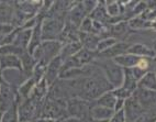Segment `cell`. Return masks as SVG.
I'll return each instance as SVG.
<instances>
[{
    "instance_id": "f546056e",
    "label": "cell",
    "mask_w": 156,
    "mask_h": 122,
    "mask_svg": "<svg viewBox=\"0 0 156 122\" xmlns=\"http://www.w3.org/2000/svg\"><path fill=\"white\" fill-rule=\"evenodd\" d=\"M152 29H154V30H156V20H155V21H153V22H152Z\"/></svg>"
},
{
    "instance_id": "2e32d148",
    "label": "cell",
    "mask_w": 156,
    "mask_h": 122,
    "mask_svg": "<svg viewBox=\"0 0 156 122\" xmlns=\"http://www.w3.org/2000/svg\"><path fill=\"white\" fill-rule=\"evenodd\" d=\"M117 99L118 98L115 97V95L113 94V92L110 90V92H107L103 95H101L98 99H96L95 105L101 106V107H106V108L112 109V110H113L115 102H117Z\"/></svg>"
},
{
    "instance_id": "cb8c5ba5",
    "label": "cell",
    "mask_w": 156,
    "mask_h": 122,
    "mask_svg": "<svg viewBox=\"0 0 156 122\" xmlns=\"http://www.w3.org/2000/svg\"><path fill=\"white\" fill-rule=\"evenodd\" d=\"M109 122H126L124 111L120 110V111H118V112H114L113 116L111 117V119L109 120Z\"/></svg>"
},
{
    "instance_id": "603a6c76",
    "label": "cell",
    "mask_w": 156,
    "mask_h": 122,
    "mask_svg": "<svg viewBox=\"0 0 156 122\" xmlns=\"http://www.w3.org/2000/svg\"><path fill=\"white\" fill-rule=\"evenodd\" d=\"M34 83H35L34 79H29L27 83H24L22 86L19 88V94L21 95L22 97H28V95L30 94V92L33 89Z\"/></svg>"
},
{
    "instance_id": "277c9868",
    "label": "cell",
    "mask_w": 156,
    "mask_h": 122,
    "mask_svg": "<svg viewBox=\"0 0 156 122\" xmlns=\"http://www.w3.org/2000/svg\"><path fill=\"white\" fill-rule=\"evenodd\" d=\"M132 96L142 106L143 110L151 108L152 106L156 103V92L154 90H148V89L137 87V89L132 94Z\"/></svg>"
},
{
    "instance_id": "83f0119b",
    "label": "cell",
    "mask_w": 156,
    "mask_h": 122,
    "mask_svg": "<svg viewBox=\"0 0 156 122\" xmlns=\"http://www.w3.org/2000/svg\"><path fill=\"white\" fill-rule=\"evenodd\" d=\"M88 122H109V120H95V119H89Z\"/></svg>"
},
{
    "instance_id": "6da1fadb",
    "label": "cell",
    "mask_w": 156,
    "mask_h": 122,
    "mask_svg": "<svg viewBox=\"0 0 156 122\" xmlns=\"http://www.w3.org/2000/svg\"><path fill=\"white\" fill-rule=\"evenodd\" d=\"M101 61H95V66H98L103 73L108 83L113 87V89L122 86L123 83V68L115 64L112 59L98 58Z\"/></svg>"
},
{
    "instance_id": "f1b7e54d",
    "label": "cell",
    "mask_w": 156,
    "mask_h": 122,
    "mask_svg": "<svg viewBox=\"0 0 156 122\" xmlns=\"http://www.w3.org/2000/svg\"><path fill=\"white\" fill-rule=\"evenodd\" d=\"M37 122H55V121H54V119H45V120L41 119V120H39Z\"/></svg>"
},
{
    "instance_id": "8992f818",
    "label": "cell",
    "mask_w": 156,
    "mask_h": 122,
    "mask_svg": "<svg viewBox=\"0 0 156 122\" xmlns=\"http://www.w3.org/2000/svg\"><path fill=\"white\" fill-rule=\"evenodd\" d=\"M59 32H62V22L59 20H46L42 25V39L46 41L56 39Z\"/></svg>"
},
{
    "instance_id": "836d02e7",
    "label": "cell",
    "mask_w": 156,
    "mask_h": 122,
    "mask_svg": "<svg viewBox=\"0 0 156 122\" xmlns=\"http://www.w3.org/2000/svg\"><path fill=\"white\" fill-rule=\"evenodd\" d=\"M126 122H132V121H126Z\"/></svg>"
},
{
    "instance_id": "4dcf8cb0",
    "label": "cell",
    "mask_w": 156,
    "mask_h": 122,
    "mask_svg": "<svg viewBox=\"0 0 156 122\" xmlns=\"http://www.w3.org/2000/svg\"><path fill=\"white\" fill-rule=\"evenodd\" d=\"M1 108H0V122H1V119H2V114H1Z\"/></svg>"
},
{
    "instance_id": "4316f807",
    "label": "cell",
    "mask_w": 156,
    "mask_h": 122,
    "mask_svg": "<svg viewBox=\"0 0 156 122\" xmlns=\"http://www.w3.org/2000/svg\"><path fill=\"white\" fill-rule=\"evenodd\" d=\"M59 122H61V121H59ZM62 122H88V121L77 119V118H74V117H69V118H67V119H64Z\"/></svg>"
},
{
    "instance_id": "7c38bea8",
    "label": "cell",
    "mask_w": 156,
    "mask_h": 122,
    "mask_svg": "<svg viewBox=\"0 0 156 122\" xmlns=\"http://www.w3.org/2000/svg\"><path fill=\"white\" fill-rule=\"evenodd\" d=\"M140 59H141V57H139V56L126 53V54H122V55L113 58L112 61L115 64H118L119 66L122 67V68H133V67L137 66Z\"/></svg>"
},
{
    "instance_id": "9a60e30c",
    "label": "cell",
    "mask_w": 156,
    "mask_h": 122,
    "mask_svg": "<svg viewBox=\"0 0 156 122\" xmlns=\"http://www.w3.org/2000/svg\"><path fill=\"white\" fill-rule=\"evenodd\" d=\"M139 88L148 89V90H154L156 92V74L154 70H150L142 77L137 83Z\"/></svg>"
},
{
    "instance_id": "3957f363",
    "label": "cell",
    "mask_w": 156,
    "mask_h": 122,
    "mask_svg": "<svg viewBox=\"0 0 156 122\" xmlns=\"http://www.w3.org/2000/svg\"><path fill=\"white\" fill-rule=\"evenodd\" d=\"M123 111H124V114H126V121H132V122L136 121L140 118V116L144 112L142 106L140 105V102L133 96L126 99Z\"/></svg>"
},
{
    "instance_id": "ba28073f",
    "label": "cell",
    "mask_w": 156,
    "mask_h": 122,
    "mask_svg": "<svg viewBox=\"0 0 156 122\" xmlns=\"http://www.w3.org/2000/svg\"><path fill=\"white\" fill-rule=\"evenodd\" d=\"M114 111L112 109L101 107V106L94 105L90 107L89 110V119L95 120H110L113 116Z\"/></svg>"
},
{
    "instance_id": "8fae6325",
    "label": "cell",
    "mask_w": 156,
    "mask_h": 122,
    "mask_svg": "<svg viewBox=\"0 0 156 122\" xmlns=\"http://www.w3.org/2000/svg\"><path fill=\"white\" fill-rule=\"evenodd\" d=\"M129 23L128 20H121L119 22L114 23L109 29V33H111V38L120 41L128 34L129 31Z\"/></svg>"
},
{
    "instance_id": "5b68a950",
    "label": "cell",
    "mask_w": 156,
    "mask_h": 122,
    "mask_svg": "<svg viewBox=\"0 0 156 122\" xmlns=\"http://www.w3.org/2000/svg\"><path fill=\"white\" fill-rule=\"evenodd\" d=\"M131 46L130 43L124 41H119L112 47H110L109 50L105 51V52L99 53L97 55V58H105V59H113V58L118 57V56L126 54L128 52L129 47Z\"/></svg>"
},
{
    "instance_id": "7402d4cb",
    "label": "cell",
    "mask_w": 156,
    "mask_h": 122,
    "mask_svg": "<svg viewBox=\"0 0 156 122\" xmlns=\"http://www.w3.org/2000/svg\"><path fill=\"white\" fill-rule=\"evenodd\" d=\"M92 19L90 17H86L83 22L79 25V32H83V33H92Z\"/></svg>"
},
{
    "instance_id": "5bb4252c",
    "label": "cell",
    "mask_w": 156,
    "mask_h": 122,
    "mask_svg": "<svg viewBox=\"0 0 156 122\" xmlns=\"http://www.w3.org/2000/svg\"><path fill=\"white\" fill-rule=\"evenodd\" d=\"M137 83L139 81L135 79V77L132 74L130 68H123V83L122 86L124 89H126L128 92L133 94L137 89Z\"/></svg>"
},
{
    "instance_id": "9c48e42d",
    "label": "cell",
    "mask_w": 156,
    "mask_h": 122,
    "mask_svg": "<svg viewBox=\"0 0 156 122\" xmlns=\"http://www.w3.org/2000/svg\"><path fill=\"white\" fill-rule=\"evenodd\" d=\"M34 103L33 99H27L22 105H20L19 110H18V116H19L20 122H27L33 117L34 114Z\"/></svg>"
},
{
    "instance_id": "52a82bcc",
    "label": "cell",
    "mask_w": 156,
    "mask_h": 122,
    "mask_svg": "<svg viewBox=\"0 0 156 122\" xmlns=\"http://www.w3.org/2000/svg\"><path fill=\"white\" fill-rule=\"evenodd\" d=\"M78 35H79V42L84 48L91 51V52H97V46L100 39L96 34L78 32Z\"/></svg>"
},
{
    "instance_id": "7a4b0ae2",
    "label": "cell",
    "mask_w": 156,
    "mask_h": 122,
    "mask_svg": "<svg viewBox=\"0 0 156 122\" xmlns=\"http://www.w3.org/2000/svg\"><path fill=\"white\" fill-rule=\"evenodd\" d=\"M89 102L81 98H72L67 102V111L70 117L77 118V119L89 120Z\"/></svg>"
},
{
    "instance_id": "44dd1931",
    "label": "cell",
    "mask_w": 156,
    "mask_h": 122,
    "mask_svg": "<svg viewBox=\"0 0 156 122\" xmlns=\"http://www.w3.org/2000/svg\"><path fill=\"white\" fill-rule=\"evenodd\" d=\"M36 61L34 59V57L31 56V54H24L23 53L22 56H21V64L24 66V70H30L32 68H34V65H35Z\"/></svg>"
},
{
    "instance_id": "30bf717a",
    "label": "cell",
    "mask_w": 156,
    "mask_h": 122,
    "mask_svg": "<svg viewBox=\"0 0 156 122\" xmlns=\"http://www.w3.org/2000/svg\"><path fill=\"white\" fill-rule=\"evenodd\" d=\"M126 53L132 54V55L139 56V57H148V58L155 57V53H154L153 48H151V47L146 46V45L142 44V43L131 44V46L129 47V50Z\"/></svg>"
},
{
    "instance_id": "d6986e66",
    "label": "cell",
    "mask_w": 156,
    "mask_h": 122,
    "mask_svg": "<svg viewBox=\"0 0 156 122\" xmlns=\"http://www.w3.org/2000/svg\"><path fill=\"white\" fill-rule=\"evenodd\" d=\"M117 42H119V41L113 39V38H111V36H107V38H105V39L100 40L99 43H98V46H97V53L99 54V53L109 50V48L113 46Z\"/></svg>"
},
{
    "instance_id": "d6a6232c",
    "label": "cell",
    "mask_w": 156,
    "mask_h": 122,
    "mask_svg": "<svg viewBox=\"0 0 156 122\" xmlns=\"http://www.w3.org/2000/svg\"><path fill=\"white\" fill-rule=\"evenodd\" d=\"M154 72H155V74H156V67H155V68H154Z\"/></svg>"
},
{
    "instance_id": "4fadbf2b",
    "label": "cell",
    "mask_w": 156,
    "mask_h": 122,
    "mask_svg": "<svg viewBox=\"0 0 156 122\" xmlns=\"http://www.w3.org/2000/svg\"><path fill=\"white\" fill-rule=\"evenodd\" d=\"M6 68H18L21 70V59L17 55H0V70H3Z\"/></svg>"
},
{
    "instance_id": "ac0fdd59",
    "label": "cell",
    "mask_w": 156,
    "mask_h": 122,
    "mask_svg": "<svg viewBox=\"0 0 156 122\" xmlns=\"http://www.w3.org/2000/svg\"><path fill=\"white\" fill-rule=\"evenodd\" d=\"M129 28L133 29V30H139V29H152V22L150 21H145L141 17H133L130 20H128Z\"/></svg>"
},
{
    "instance_id": "d4e9b609",
    "label": "cell",
    "mask_w": 156,
    "mask_h": 122,
    "mask_svg": "<svg viewBox=\"0 0 156 122\" xmlns=\"http://www.w3.org/2000/svg\"><path fill=\"white\" fill-rule=\"evenodd\" d=\"M130 70H131L132 74H133V76L135 77V79H136L137 81H139L142 77H144V75L147 73V70H141V68H139L137 66L133 67V68H130Z\"/></svg>"
},
{
    "instance_id": "484cf974",
    "label": "cell",
    "mask_w": 156,
    "mask_h": 122,
    "mask_svg": "<svg viewBox=\"0 0 156 122\" xmlns=\"http://www.w3.org/2000/svg\"><path fill=\"white\" fill-rule=\"evenodd\" d=\"M124 101H126L124 99H120V98H118L117 102H115V106H114V109H113L114 112H118V111L123 110V108H124Z\"/></svg>"
},
{
    "instance_id": "1f68e13d",
    "label": "cell",
    "mask_w": 156,
    "mask_h": 122,
    "mask_svg": "<svg viewBox=\"0 0 156 122\" xmlns=\"http://www.w3.org/2000/svg\"><path fill=\"white\" fill-rule=\"evenodd\" d=\"M153 51H154V53H155V57H156V44H155V47L153 48Z\"/></svg>"
},
{
    "instance_id": "ffe728a7",
    "label": "cell",
    "mask_w": 156,
    "mask_h": 122,
    "mask_svg": "<svg viewBox=\"0 0 156 122\" xmlns=\"http://www.w3.org/2000/svg\"><path fill=\"white\" fill-rule=\"evenodd\" d=\"M1 122H18V111L14 103L11 108H9L8 111L2 116Z\"/></svg>"
},
{
    "instance_id": "e0dca14e",
    "label": "cell",
    "mask_w": 156,
    "mask_h": 122,
    "mask_svg": "<svg viewBox=\"0 0 156 122\" xmlns=\"http://www.w3.org/2000/svg\"><path fill=\"white\" fill-rule=\"evenodd\" d=\"M106 10L109 17L111 18H117L118 16H121L123 12V8L121 7L119 1H107Z\"/></svg>"
}]
</instances>
